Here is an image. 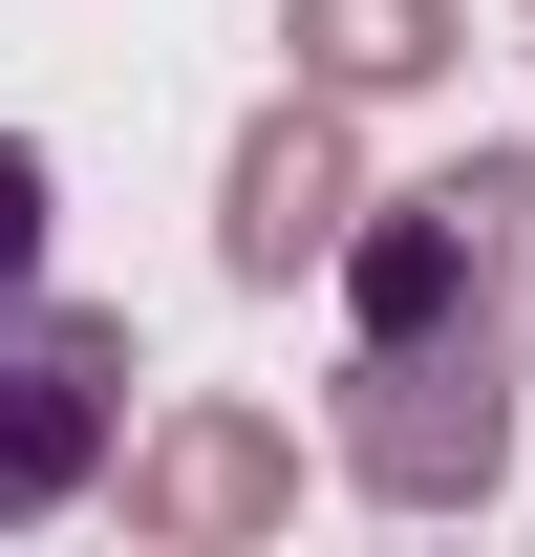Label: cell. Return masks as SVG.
Masks as SVG:
<instances>
[{"instance_id": "5", "label": "cell", "mask_w": 535, "mask_h": 557, "mask_svg": "<svg viewBox=\"0 0 535 557\" xmlns=\"http://www.w3.org/2000/svg\"><path fill=\"white\" fill-rule=\"evenodd\" d=\"M278 515H300V429H258V408H172L129 450V536L236 557V536H278Z\"/></svg>"}, {"instance_id": "4", "label": "cell", "mask_w": 535, "mask_h": 557, "mask_svg": "<svg viewBox=\"0 0 535 557\" xmlns=\"http://www.w3.org/2000/svg\"><path fill=\"white\" fill-rule=\"evenodd\" d=\"M343 236H364V150H343V86H278L258 129H236L214 258L258 278V300H300V278H343Z\"/></svg>"}, {"instance_id": "3", "label": "cell", "mask_w": 535, "mask_h": 557, "mask_svg": "<svg viewBox=\"0 0 535 557\" xmlns=\"http://www.w3.org/2000/svg\"><path fill=\"white\" fill-rule=\"evenodd\" d=\"M514 364H471V344H343V472L386 493V515H471V493L514 472Z\"/></svg>"}, {"instance_id": "1", "label": "cell", "mask_w": 535, "mask_h": 557, "mask_svg": "<svg viewBox=\"0 0 535 557\" xmlns=\"http://www.w3.org/2000/svg\"><path fill=\"white\" fill-rule=\"evenodd\" d=\"M343 344H471V364L535 386V150H450V172L364 194V236H343Z\"/></svg>"}, {"instance_id": "2", "label": "cell", "mask_w": 535, "mask_h": 557, "mask_svg": "<svg viewBox=\"0 0 535 557\" xmlns=\"http://www.w3.org/2000/svg\"><path fill=\"white\" fill-rule=\"evenodd\" d=\"M129 386H150V364H129L108 300H43V278L0 300V536H43V515L129 450Z\"/></svg>"}, {"instance_id": "6", "label": "cell", "mask_w": 535, "mask_h": 557, "mask_svg": "<svg viewBox=\"0 0 535 557\" xmlns=\"http://www.w3.org/2000/svg\"><path fill=\"white\" fill-rule=\"evenodd\" d=\"M278 44H300V86H343V108H386V86H428L471 44L450 0H278Z\"/></svg>"}, {"instance_id": "7", "label": "cell", "mask_w": 535, "mask_h": 557, "mask_svg": "<svg viewBox=\"0 0 535 557\" xmlns=\"http://www.w3.org/2000/svg\"><path fill=\"white\" fill-rule=\"evenodd\" d=\"M43 236H65V172H43V150L0 129V300H22V278H43Z\"/></svg>"}]
</instances>
